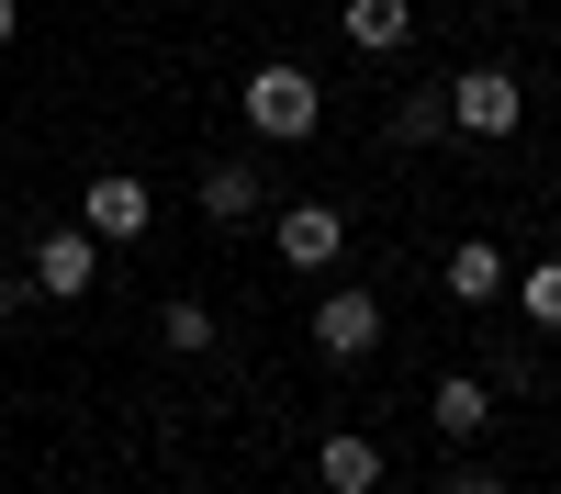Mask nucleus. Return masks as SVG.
<instances>
[{
    "label": "nucleus",
    "mask_w": 561,
    "mask_h": 494,
    "mask_svg": "<svg viewBox=\"0 0 561 494\" xmlns=\"http://www.w3.org/2000/svg\"><path fill=\"white\" fill-rule=\"evenodd\" d=\"M34 303H45V292H34V269L12 259V269H0V326H23V314H34Z\"/></svg>",
    "instance_id": "2eb2a0df"
},
{
    "label": "nucleus",
    "mask_w": 561,
    "mask_h": 494,
    "mask_svg": "<svg viewBox=\"0 0 561 494\" xmlns=\"http://www.w3.org/2000/svg\"><path fill=\"white\" fill-rule=\"evenodd\" d=\"M23 269H34V292H45V303H79L90 282H102V237L68 214V225H45V237L23 248Z\"/></svg>",
    "instance_id": "7ed1b4c3"
},
{
    "label": "nucleus",
    "mask_w": 561,
    "mask_h": 494,
    "mask_svg": "<svg viewBox=\"0 0 561 494\" xmlns=\"http://www.w3.org/2000/svg\"><path fill=\"white\" fill-rule=\"evenodd\" d=\"M203 12H225V0H203Z\"/></svg>",
    "instance_id": "aec40b11"
},
{
    "label": "nucleus",
    "mask_w": 561,
    "mask_h": 494,
    "mask_svg": "<svg viewBox=\"0 0 561 494\" xmlns=\"http://www.w3.org/2000/svg\"><path fill=\"white\" fill-rule=\"evenodd\" d=\"M158 348L169 359H214V303L203 292H158Z\"/></svg>",
    "instance_id": "ddd939ff"
},
{
    "label": "nucleus",
    "mask_w": 561,
    "mask_h": 494,
    "mask_svg": "<svg viewBox=\"0 0 561 494\" xmlns=\"http://www.w3.org/2000/svg\"><path fill=\"white\" fill-rule=\"evenodd\" d=\"M314 348L325 359H337V371H348V359H370V348H382V292H314Z\"/></svg>",
    "instance_id": "423d86ee"
},
{
    "label": "nucleus",
    "mask_w": 561,
    "mask_h": 494,
    "mask_svg": "<svg viewBox=\"0 0 561 494\" xmlns=\"http://www.w3.org/2000/svg\"><path fill=\"white\" fill-rule=\"evenodd\" d=\"M483 12H528V0H483Z\"/></svg>",
    "instance_id": "6ab92c4d"
},
{
    "label": "nucleus",
    "mask_w": 561,
    "mask_h": 494,
    "mask_svg": "<svg viewBox=\"0 0 561 494\" xmlns=\"http://www.w3.org/2000/svg\"><path fill=\"white\" fill-rule=\"evenodd\" d=\"M382 147H404V158H415V147H427V158H438V147H460V135H449V79L404 90V102H393V124H382Z\"/></svg>",
    "instance_id": "f8f14e48"
},
{
    "label": "nucleus",
    "mask_w": 561,
    "mask_h": 494,
    "mask_svg": "<svg viewBox=\"0 0 561 494\" xmlns=\"http://www.w3.org/2000/svg\"><path fill=\"white\" fill-rule=\"evenodd\" d=\"M370 494H415V483H393V472H382V483H370Z\"/></svg>",
    "instance_id": "a211bd4d"
},
{
    "label": "nucleus",
    "mask_w": 561,
    "mask_h": 494,
    "mask_svg": "<svg viewBox=\"0 0 561 494\" xmlns=\"http://www.w3.org/2000/svg\"><path fill=\"white\" fill-rule=\"evenodd\" d=\"M79 225H90V237H102V248H135V237H147V225H158V192H147V180H135V169H102V180H90V192H79Z\"/></svg>",
    "instance_id": "39448f33"
},
{
    "label": "nucleus",
    "mask_w": 561,
    "mask_h": 494,
    "mask_svg": "<svg viewBox=\"0 0 561 494\" xmlns=\"http://www.w3.org/2000/svg\"><path fill=\"white\" fill-rule=\"evenodd\" d=\"M517 124H528V90H517L505 57H483V68L449 79V135H460V147H517Z\"/></svg>",
    "instance_id": "f257e3e1"
},
{
    "label": "nucleus",
    "mask_w": 561,
    "mask_h": 494,
    "mask_svg": "<svg viewBox=\"0 0 561 494\" xmlns=\"http://www.w3.org/2000/svg\"><path fill=\"white\" fill-rule=\"evenodd\" d=\"M438 494H505V472H483V461H460V472H438Z\"/></svg>",
    "instance_id": "dca6fc26"
},
{
    "label": "nucleus",
    "mask_w": 561,
    "mask_h": 494,
    "mask_svg": "<svg viewBox=\"0 0 561 494\" xmlns=\"http://www.w3.org/2000/svg\"><path fill=\"white\" fill-rule=\"evenodd\" d=\"M415 23H427L415 0H337V34L359 45V57H404V45H415Z\"/></svg>",
    "instance_id": "9d476101"
},
{
    "label": "nucleus",
    "mask_w": 561,
    "mask_h": 494,
    "mask_svg": "<svg viewBox=\"0 0 561 494\" xmlns=\"http://www.w3.org/2000/svg\"><path fill=\"white\" fill-rule=\"evenodd\" d=\"M505 282H517V259H505L494 237H460V248L438 259V292H449L460 314H483V303H505Z\"/></svg>",
    "instance_id": "6e6552de"
},
{
    "label": "nucleus",
    "mask_w": 561,
    "mask_h": 494,
    "mask_svg": "<svg viewBox=\"0 0 561 494\" xmlns=\"http://www.w3.org/2000/svg\"><path fill=\"white\" fill-rule=\"evenodd\" d=\"M505 292H517V314H528L539 337H561V259H528L517 282H505Z\"/></svg>",
    "instance_id": "4468645a"
},
{
    "label": "nucleus",
    "mask_w": 561,
    "mask_h": 494,
    "mask_svg": "<svg viewBox=\"0 0 561 494\" xmlns=\"http://www.w3.org/2000/svg\"><path fill=\"white\" fill-rule=\"evenodd\" d=\"M270 248H280V269H337L348 259V203H280Z\"/></svg>",
    "instance_id": "20e7f679"
},
{
    "label": "nucleus",
    "mask_w": 561,
    "mask_h": 494,
    "mask_svg": "<svg viewBox=\"0 0 561 494\" xmlns=\"http://www.w3.org/2000/svg\"><path fill=\"white\" fill-rule=\"evenodd\" d=\"M12 34H23V0H0V57H12Z\"/></svg>",
    "instance_id": "f3484780"
},
{
    "label": "nucleus",
    "mask_w": 561,
    "mask_h": 494,
    "mask_svg": "<svg viewBox=\"0 0 561 494\" xmlns=\"http://www.w3.org/2000/svg\"><path fill=\"white\" fill-rule=\"evenodd\" d=\"M314 124H325V90H314V68H293V57L248 68V135H259V147H304Z\"/></svg>",
    "instance_id": "f03ea898"
},
{
    "label": "nucleus",
    "mask_w": 561,
    "mask_h": 494,
    "mask_svg": "<svg viewBox=\"0 0 561 494\" xmlns=\"http://www.w3.org/2000/svg\"><path fill=\"white\" fill-rule=\"evenodd\" d=\"M270 203H280V192L259 180V158H214V169H203V225H214V237H248Z\"/></svg>",
    "instance_id": "0eeeda50"
},
{
    "label": "nucleus",
    "mask_w": 561,
    "mask_h": 494,
    "mask_svg": "<svg viewBox=\"0 0 561 494\" xmlns=\"http://www.w3.org/2000/svg\"><path fill=\"white\" fill-rule=\"evenodd\" d=\"M382 472H393V461H382V438H370V427H325V449H314V483H325V494H370Z\"/></svg>",
    "instance_id": "9b49d317"
},
{
    "label": "nucleus",
    "mask_w": 561,
    "mask_h": 494,
    "mask_svg": "<svg viewBox=\"0 0 561 494\" xmlns=\"http://www.w3.org/2000/svg\"><path fill=\"white\" fill-rule=\"evenodd\" d=\"M427 427H438L449 449H472V438L494 427V382H483V371H438V382H427Z\"/></svg>",
    "instance_id": "1a4fd4ad"
}]
</instances>
